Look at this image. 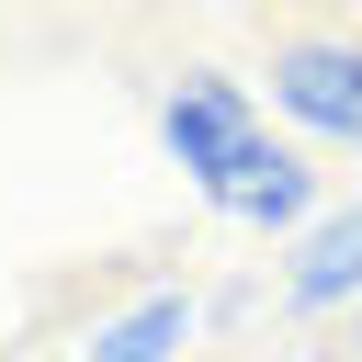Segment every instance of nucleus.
Listing matches in <instances>:
<instances>
[{
  "label": "nucleus",
  "instance_id": "nucleus-1",
  "mask_svg": "<svg viewBox=\"0 0 362 362\" xmlns=\"http://www.w3.org/2000/svg\"><path fill=\"white\" fill-rule=\"evenodd\" d=\"M249 136H260V113H249L238 79H215V68H181V79H170V102H158V147L181 158V181H192L204 204L226 192V170L249 158Z\"/></svg>",
  "mask_w": 362,
  "mask_h": 362
},
{
  "label": "nucleus",
  "instance_id": "nucleus-2",
  "mask_svg": "<svg viewBox=\"0 0 362 362\" xmlns=\"http://www.w3.org/2000/svg\"><path fill=\"white\" fill-rule=\"evenodd\" d=\"M272 102L317 147H362V34H294V45H272Z\"/></svg>",
  "mask_w": 362,
  "mask_h": 362
},
{
  "label": "nucleus",
  "instance_id": "nucleus-3",
  "mask_svg": "<svg viewBox=\"0 0 362 362\" xmlns=\"http://www.w3.org/2000/svg\"><path fill=\"white\" fill-rule=\"evenodd\" d=\"M215 215H238V226H272V238H305V226H317V170H305V147H272V136H249V158L226 170Z\"/></svg>",
  "mask_w": 362,
  "mask_h": 362
},
{
  "label": "nucleus",
  "instance_id": "nucleus-4",
  "mask_svg": "<svg viewBox=\"0 0 362 362\" xmlns=\"http://www.w3.org/2000/svg\"><path fill=\"white\" fill-rule=\"evenodd\" d=\"M283 305L294 317H362V204H339V215H317L305 238H294V260H283Z\"/></svg>",
  "mask_w": 362,
  "mask_h": 362
},
{
  "label": "nucleus",
  "instance_id": "nucleus-5",
  "mask_svg": "<svg viewBox=\"0 0 362 362\" xmlns=\"http://www.w3.org/2000/svg\"><path fill=\"white\" fill-rule=\"evenodd\" d=\"M192 339H204V294L158 283V294H136L124 317H102V328L79 339V362H181Z\"/></svg>",
  "mask_w": 362,
  "mask_h": 362
},
{
  "label": "nucleus",
  "instance_id": "nucleus-6",
  "mask_svg": "<svg viewBox=\"0 0 362 362\" xmlns=\"http://www.w3.org/2000/svg\"><path fill=\"white\" fill-rule=\"evenodd\" d=\"M317 11H362V0H317Z\"/></svg>",
  "mask_w": 362,
  "mask_h": 362
},
{
  "label": "nucleus",
  "instance_id": "nucleus-7",
  "mask_svg": "<svg viewBox=\"0 0 362 362\" xmlns=\"http://www.w3.org/2000/svg\"><path fill=\"white\" fill-rule=\"evenodd\" d=\"M351 351H362V317H351Z\"/></svg>",
  "mask_w": 362,
  "mask_h": 362
}]
</instances>
